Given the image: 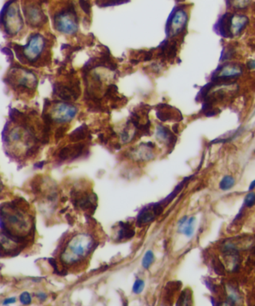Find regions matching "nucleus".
Returning <instances> with one entry per match:
<instances>
[{
    "mask_svg": "<svg viewBox=\"0 0 255 306\" xmlns=\"http://www.w3.org/2000/svg\"><path fill=\"white\" fill-rule=\"evenodd\" d=\"M249 24V19L242 14H231L223 19L220 28L221 31L226 33L227 37H237L240 35Z\"/></svg>",
    "mask_w": 255,
    "mask_h": 306,
    "instance_id": "1",
    "label": "nucleus"
},
{
    "mask_svg": "<svg viewBox=\"0 0 255 306\" xmlns=\"http://www.w3.org/2000/svg\"><path fill=\"white\" fill-rule=\"evenodd\" d=\"M37 297H38L39 299H40V300H46V298H47V296H46V294H42V293L39 294L38 295H37Z\"/></svg>",
    "mask_w": 255,
    "mask_h": 306,
    "instance_id": "27",
    "label": "nucleus"
},
{
    "mask_svg": "<svg viewBox=\"0 0 255 306\" xmlns=\"http://www.w3.org/2000/svg\"><path fill=\"white\" fill-rule=\"evenodd\" d=\"M247 67L249 70H255V60H249L247 63Z\"/></svg>",
    "mask_w": 255,
    "mask_h": 306,
    "instance_id": "25",
    "label": "nucleus"
},
{
    "mask_svg": "<svg viewBox=\"0 0 255 306\" xmlns=\"http://www.w3.org/2000/svg\"><path fill=\"white\" fill-rule=\"evenodd\" d=\"M14 204L18 206L19 208H21L23 210H27L28 209V204L23 198H18V199L15 200L14 201Z\"/></svg>",
    "mask_w": 255,
    "mask_h": 306,
    "instance_id": "21",
    "label": "nucleus"
},
{
    "mask_svg": "<svg viewBox=\"0 0 255 306\" xmlns=\"http://www.w3.org/2000/svg\"><path fill=\"white\" fill-rule=\"evenodd\" d=\"M66 131H67V128H59L56 133V139H57V140H58V139H60V138L63 137V136L64 135V133H66Z\"/></svg>",
    "mask_w": 255,
    "mask_h": 306,
    "instance_id": "23",
    "label": "nucleus"
},
{
    "mask_svg": "<svg viewBox=\"0 0 255 306\" xmlns=\"http://www.w3.org/2000/svg\"><path fill=\"white\" fill-rule=\"evenodd\" d=\"M182 286V283L180 281H169L166 285V298L170 301L171 297H173L176 291H179Z\"/></svg>",
    "mask_w": 255,
    "mask_h": 306,
    "instance_id": "8",
    "label": "nucleus"
},
{
    "mask_svg": "<svg viewBox=\"0 0 255 306\" xmlns=\"http://www.w3.org/2000/svg\"><path fill=\"white\" fill-rule=\"evenodd\" d=\"M87 128L82 126V127L76 129L70 134V139L72 142H79V141L83 140L87 137Z\"/></svg>",
    "mask_w": 255,
    "mask_h": 306,
    "instance_id": "11",
    "label": "nucleus"
},
{
    "mask_svg": "<svg viewBox=\"0 0 255 306\" xmlns=\"http://www.w3.org/2000/svg\"><path fill=\"white\" fill-rule=\"evenodd\" d=\"M20 300L24 303V305H28L31 303V298H30V295L28 293L25 292L21 295L20 297Z\"/></svg>",
    "mask_w": 255,
    "mask_h": 306,
    "instance_id": "22",
    "label": "nucleus"
},
{
    "mask_svg": "<svg viewBox=\"0 0 255 306\" xmlns=\"http://www.w3.org/2000/svg\"><path fill=\"white\" fill-rule=\"evenodd\" d=\"M175 1H176V2H183L184 0H175Z\"/></svg>",
    "mask_w": 255,
    "mask_h": 306,
    "instance_id": "30",
    "label": "nucleus"
},
{
    "mask_svg": "<svg viewBox=\"0 0 255 306\" xmlns=\"http://www.w3.org/2000/svg\"><path fill=\"white\" fill-rule=\"evenodd\" d=\"M213 266H214V270L216 274H218V275H224L225 268H226L218 258H214L213 259Z\"/></svg>",
    "mask_w": 255,
    "mask_h": 306,
    "instance_id": "15",
    "label": "nucleus"
},
{
    "mask_svg": "<svg viewBox=\"0 0 255 306\" xmlns=\"http://www.w3.org/2000/svg\"><path fill=\"white\" fill-rule=\"evenodd\" d=\"M84 148L85 146L83 144H76L75 146H67V147L63 148L59 152V157L62 160H66V159H70V158L76 159L82 154Z\"/></svg>",
    "mask_w": 255,
    "mask_h": 306,
    "instance_id": "5",
    "label": "nucleus"
},
{
    "mask_svg": "<svg viewBox=\"0 0 255 306\" xmlns=\"http://www.w3.org/2000/svg\"><path fill=\"white\" fill-rule=\"evenodd\" d=\"M164 211V206L161 203L155 204L144 208L140 212L138 217V225L148 224L155 219V217L161 215Z\"/></svg>",
    "mask_w": 255,
    "mask_h": 306,
    "instance_id": "2",
    "label": "nucleus"
},
{
    "mask_svg": "<svg viewBox=\"0 0 255 306\" xmlns=\"http://www.w3.org/2000/svg\"><path fill=\"white\" fill-rule=\"evenodd\" d=\"M43 46H44L43 39L40 38V37H33L27 48L25 49L24 52H25L26 56L29 59H34L40 54Z\"/></svg>",
    "mask_w": 255,
    "mask_h": 306,
    "instance_id": "6",
    "label": "nucleus"
},
{
    "mask_svg": "<svg viewBox=\"0 0 255 306\" xmlns=\"http://www.w3.org/2000/svg\"><path fill=\"white\" fill-rule=\"evenodd\" d=\"M234 184H235V180L233 177L227 175V176H225L220 182V188L223 191H227L231 189Z\"/></svg>",
    "mask_w": 255,
    "mask_h": 306,
    "instance_id": "12",
    "label": "nucleus"
},
{
    "mask_svg": "<svg viewBox=\"0 0 255 306\" xmlns=\"http://www.w3.org/2000/svg\"><path fill=\"white\" fill-rule=\"evenodd\" d=\"M44 162H40V163H39V164L36 165V166H37V167L38 168H42L43 167V166H44Z\"/></svg>",
    "mask_w": 255,
    "mask_h": 306,
    "instance_id": "29",
    "label": "nucleus"
},
{
    "mask_svg": "<svg viewBox=\"0 0 255 306\" xmlns=\"http://www.w3.org/2000/svg\"><path fill=\"white\" fill-rule=\"evenodd\" d=\"M40 179L41 178H40V176H37L31 181V189H32L33 192L35 194L39 193L40 192V184H41Z\"/></svg>",
    "mask_w": 255,
    "mask_h": 306,
    "instance_id": "19",
    "label": "nucleus"
},
{
    "mask_svg": "<svg viewBox=\"0 0 255 306\" xmlns=\"http://www.w3.org/2000/svg\"><path fill=\"white\" fill-rule=\"evenodd\" d=\"M155 260V255L152 251H148L142 258V264L145 269H148Z\"/></svg>",
    "mask_w": 255,
    "mask_h": 306,
    "instance_id": "14",
    "label": "nucleus"
},
{
    "mask_svg": "<svg viewBox=\"0 0 255 306\" xmlns=\"http://www.w3.org/2000/svg\"><path fill=\"white\" fill-rule=\"evenodd\" d=\"M255 188V179L254 181H252V183L250 184V186H249V190L252 191Z\"/></svg>",
    "mask_w": 255,
    "mask_h": 306,
    "instance_id": "28",
    "label": "nucleus"
},
{
    "mask_svg": "<svg viewBox=\"0 0 255 306\" xmlns=\"http://www.w3.org/2000/svg\"><path fill=\"white\" fill-rule=\"evenodd\" d=\"M130 0H95L96 5L99 7L112 6L129 2Z\"/></svg>",
    "mask_w": 255,
    "mask_h": 306,
    "instance_id": "13",
    "label": "nucleus"
},
{
    "mask_svg": "<svg viewBox=\"0 0 255 306\" xmlns=\"http://www.w3.org/2000/svg\"><path fill=\"white\" fill-rule=\"evenodd\" d=\"M15 303V299H14V298L8 299V300H5V302H4V305H8V304H9V303Z\"/></svg>",
    "mask_w": 255,
    "mask_h": 306,
    "instance_id": "26",
    "label": "nucleus"
},
{
    "mask_svg": "<svg viewBox=\"0 0 255 306\" xmlns=\"http://www.w3.org/2000/svg\"><path fill=\"white\" fill-rule=\"evenodd\" d=\"M72 251L79 256H82V255H85L86 254V251H85V247L79 243V239L77 240V244H75L74 246L72 247Z\"/></svg>",
    "mask_w": 255,
    "mask_h": 306,
    "instance_id": "18",
    "label": "nucleus"
},
{
    "mask_svg": "<svg viewBox=\"0 0 255 306\" xmlns=\"http://www.w3.org/2000/svg\"><path fill=\"white\" fill-rule=\"evenodd\" d=\"M255 205V194L254 192H249L244 199V206L246 207L251 208Z\"/></svg>",
    "mask_w": 255,
    "mask_h": 306,
    "instance_id": "17",
    "label": "nucleus"
},
{
    "mask_svg": "<svg viewBox=\"0 0 255 306\" xmlns=\"http://www.w3.org/2000/svg\"><path fill=\"white\" fill-rule=\"evenodd\" d=\"M49 261H50V264H51L52 266L53 267V268H54L55 270V272L56 273V274H58V269H57V262H56V260L54 259V258H50V259H49Z\"/></svg>",
    "mask_w": 255,
    "mask_h": 306,
    "instance_id": "24",
    "label": "nucleus"
},
{
    "mask_svg": "<svg viewBox=\"0 0 255 306\" xmlns=\"http://www.w3.org/2000/svg\"><path fill=\"white\" fill-rule=\"evenodd\" d=\"M144 281L142 280H138L135 281L133 285V292L135 294H141L144 288Z\"/></svg>",
    "mask_w": 255,
    "mask_h": 306,
    "instance_id": "20",
    "label": "nucleus"
},
{
    "mask_svg": "<svg viewBox=\"0 0 255 306\" xmlns=\"http://www.w3.org/2000/svg\"><path fill=\"white\" fill-rule=\"evenodd\" d=\"M76 113V109L66 104H59L54 110V115L51 116L52 119L58 122H67L73 119Z\"/></svg>",
    "mask_w": 255,
    "mask_h": 306,
    "instance_id": "4",
    "label": "nucleus"
},
{
    "mask_svg": "<svg viewBox=\"0 0 255 306\" xmlns=\"http://www.w3.org/2000/svg\"><path fill=\"white\" fill-rule=\"evenodd\" d=\"M120 230L118 232V238L119 240L124 238H131L135 235V230L132 229V226L129 223L120 222Z\"/></svg>",
    "mask_w": 255,
    "mask_h": 306,
    "instance_id": "7",
    "label": "nucleus"
},
{
    "mask_svg": "<svg viewBox=\"0 0 255 306\" xmlns=\"http://www.w3.org/2000/svg\"><path fill=\"white\" fill-rule=\"evenodd\" d=\"M194 223H195V218L191 217L190 219L187 220L184 224L179 225L180 231L185 234L187 237L192 236L194 232Z\"/></svg>",
    "mask_w": 255,
    "mask_h": 306,
    "instance_id": "9",
    "label": "nucleus"
},
{
    "mask_svg": "<svg viewBox=\"0 0 255 306\" xmlns=\"http://www.w3.org/2000/svg\"><path fill=\"white\" fill-rule=\"evenodd\" d=\"M232 6L236 9H244L249 6L251 0H230Z\"/></svg>",
    "mask_w": 255,
    "mask_h": 306,
    "instance_id": "16",
    "label": "nucleus"
},
{
    "mask_svg": "<svg viewBox=\"0 0 255 306\" xmlns=\"http://www.w3.org/2000/svg\"><path fill=\"white\" fill-rule=\"evenodd\" d=\"M192 292L189 289L184 290L181 292L176 303V306H190L192 305Z\"/></svg>",
    "mask_w": 255,
    "mask_h": 306,
    "instance_id": "10",
    "label": "nucleus"
},
{
    "mask_svg": "<svg viewBox=\"0 0 255 306\" xmlns=\"http://www.w3.org/2000/svg\"><path fill=\"white\" fill-rule=\"evenodd\" d=\"M243 74V69L237 64H227L223 66L217 73V80H226L236 78Z\"/></svg>",
    "mask_w": 255,
    "mask_h": 306,
    "instance_id": "3",
    "label": "nucleus"
}]
</instances>
